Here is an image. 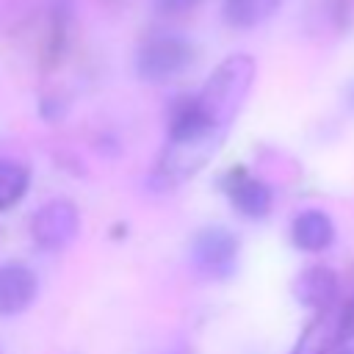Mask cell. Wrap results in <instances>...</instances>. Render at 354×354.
Listing matches in <instances>:
<instances>
[{"label":"cell","instance_id":"1","mask_svg":"<svg viewBox=\"0 0 354 354\" xmlns=\"http://www.w3.org/2000/svg\"><path fill=\"white\" fill-rule=\"evenodd\" d=\"M196 50L183 33H155L136 53V75L144 83H169L191 69Z\"/></svg>","mask_w":354,"mask_h":354},{"label":"cell","instance_id":"2","mask_svg":"<svg viewBox=\"0 0 354 354\" xmlns=\"http://www.w3.org/2000/svg\"><path fill=\"white\" fill-rule=\"evenodd\" d=\"M238 252H241L238 235L218 224L196 230L188 249L194 271L202 274L205 279H230L238 268Z\"/></svg>","mask_w":354,"mask_h":354},{"label":"cell","instance_id":"3","mask_svg":"<svg viewBox=\"0 0 354 354\" xmlns=\"http://www.w3.org/2000/svg\"><path fill=\"white\" fill-rule=\"evenodd\" d=\"M80 232V210L72 199H50L30 218V238L44 252L66 249Z\"/></svg>","mask_w":354,"mask_h":354},{"label":"cell","instance_id":"4","mask_svg":"<svg viewBox=\"0 0 354 354\" xmlns=\"http://www.w3.org/2000/svg\"><path fill=\"white\" fill-rule=\"evenodd\" d=\"M39 293V277L25 263H0V315L25 313Z\"/></svg>","mask_w":354,"mask_h":354},{"label":"cell","instance_id":"5","mask_svg":"<svg viewBox=\"0 0 354 354\" xmlns=\"http://www.w3.org/2000/svg\"><path fill=\"white\" fill-rule=\"evenodd\" d=\"M227 196H230L232 207L246 218H263V216H268V210L274 205L271 185L246 171H235L227 177Z\"/></svg>","mask_w":354,"mask_h":354},{"label":"cell","instance_id":"6","mask_svg":"<svg viewBox=\"0 0 354 354\" xmlns=\"http://www.w3.org/2000/svg\"><path fill=\"white\" fill-rule=\"evenodd\" d=\"M293 296L313 310H329L337 299V274L329 266H310L293 282Z\"/></svg>","mask_w":354,"mask_h":354},{"label":"cell","instance_id":"7","mask_svg":"<svg viewBox=\"0 0 354 354\" xmlns=\"http://www.w3.org/2000/svg\"><path fill=\"white\" fill-rule=\"evenodd\" d=\"M290 238L301 252H324L335 241V224L324 210H301L290 224Z\"/></svg>","mask_w":354,"mask_h":354},{"label":"cell","instance_id":"8","mask_svg":"<svg viewBox=\"0 0 354 354\" xmlns=\"http://www.w3.org/2000/svg\"><path fill=\"white\" fill-rule=\"evenodd\" d=\"M282 0H224L221 11L232 28H257L279 11Z\"/></svg>","mask_w":354,"mask_h":354},{"label":"cell","instance_id":"9","mask_svg":"<svg viewBox=\"0 0 354 354\" xmlns=\"http://www.w3.org/2000/svg\"><path fill=\"white\" fill-rule=\"evenodd\" d=\"M335 329H337V321H332L329 310H324L318 318H313L304 326V332L299 335L290 354H329L332 340H335Z\"/></svg>","mask_w":354,"mask_h":354},{"label":"cell","instance_id":"10","mask_svg":"<svg viewBox=\"0 0 354 354\" xmlns=\"http://www.w3.org/2000/svg\"><path fill=\"white\" fill-rule=\"evenodd\" d=\"M30 185V169L19 160H0V210H11Z\"/></svg>","mask_w":354,"mask_h":354},{"label":"cell","instance_id":"11","mask_svg":"<svg viewBox=\"0 0 354 354\" xmlns=\"http://www.w3.org/2000/svg\"><path fill=\"white\" fill-rule=\"evenodd\" d=\"M329 354H354V299H348L346 310L337 318V329H335Z\"/></svg>","mask_w":354,"mask_h":354},{"label":"cell","instance_id":"12","mask_svg":"<svg viewBox=\"0 0 354 354\" xmlns=\"http://www.w3.org/2000/svg\"><path fill=\"white\" fill-rule=\"evenodd\" d=\"M199 0H158V6L166 11V14H180V11H188L194 8Z\"/></svg>","mask_w":354,"mask_h":354}]
</instances>
